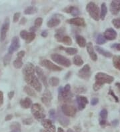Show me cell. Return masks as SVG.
<instances>
[{
  "label": "cell",
  "instance_id": "1",
  "mask_svg": "<svg viewBox=\"0 0 120 132\" xmlns=\"http://www.w3.org/2000/svg\"><path fill=\"white\" fill-rule=\"evenodd\" d=\"M95 79V82L93 85V90L98 91L103 86L104 84H111L114 81V77L105 73L99 72L96 73Z\"/></svg>",
  "mask_w": 120,
  "mask_h": 132
},
{
  "label": "cell",
  "instance_id": "2",
  "mask_svg": "<svg viewBox=\"0 0 120 132\" xmlns=\"http://www.w3.org/2000/svg\"><path fill=\"white\" fill-rule=\"evenodd\" d=\"M24 80L28 85H31L37 92H40L42 90V85L36 76L34 74L24 76Z\"/></svg>",
  "mask_w": 120,
  "mask_h": 132
},
{
  "label": "cell",
  "instance_id": "3",
  "mask_svg": "<svg viewBox=\"0 0 120 132\" xmlns=\"http://www.w3.org/2000/svg\"><path fill=\"white\" fill-rule=\"evenodd\" d=\"M86 11L91 17L95 21H98L100 19V11L98 6L94 2H90L86 5Z\"/></svg>",
  "mask_w": 120,
  "mask_h": 132
},
{
  "label": "cell",
  "instance_id": "4",
  "mask_svg": "<svg viewBox=\"0 0 120 132\" xmlns=\"http://www.w3.org/2000/svg\"><path fill=\"white\" fill-rule=\"evenodd\" d=\"M31 113L34 118L38 121H42L45 118V110L39 103H34L31 106Z\"/></svg>",
  "mask_w": 120,
  "mask_h": 132
},
{
  "label": "cell",
  "instance_id": "5",
  "mask_svg": "<svg viewBox=\"0 0 120 132\" xmlns=\"http://www.w3.org/2000/svg\"><path fill=\"white\" fill-rule=\"evenodd\" d=\"M51 60L55 61L58 64L64 66L66 68H69L71 65V62L70 60L63 55L58 54V53H53L51 55Z\"/></svg>",
  "mask_w": 120,
  "mask_h": 132
},
{
  "label": "cell",
  "instance_id": "6",
  "mask_svg": "<svg viewBox=\"0 0 120 132\" xmlns=\"http://www.w3.org/2000/svg\"><path fill=\"white\" fill-rule=\"evenodd\" d=\"M10 26V19L9 17H6L4 19L3 24L0 29V42H3L5 41L6 38L7 34Z\"/></svg>",
  "mask_w": 120,
  "mask_h": 132
},
{
  "label": "cell",
  "instance_id": "7",
  "mask_svg": "<svg viewBox=\"0 0 120 132\" xmlns=\"http://www.w3.org/2000/svg\"><path fill=\"white\" fill-rule=\"evenodd\" d=\"M63 87H60L58 89V100L61 102H69L71 101L73 95L71 93H65L63 90Z\"/></svg>",
  "mask_w": 120,
  "mask_h": 132
},
{
  "label": "cell",
  "instance_id": "8",
  "mask_svg": "<svg viewBox=\"0 0 120 132\" xmlns=\"http://www.w3.org/2000/svg\"><path fill=\"white\" fill-rule=\"evenodd\" d=\"M40 64L43 66V67H45L47 69H49V70H51V71H61L63 70L62 68H60L59 66L56 65L53 62H51V61H50L49 60H47V59L42 60L40 61Z\"/></svg>",
  "mask_w": 120,
  "mask_h": 132
},
{
  "label": "cell",
  "instance_id": "9",
  "mask_svg": "<svg viewBox=\"0 0 120 132\" xmlns=\"http://www.w3.org/2000/svg\"><path fill=\"white\" fill-rule=\"evenodd\" d=\"M61 111L65 116H68V117H74L77 113V110L73 105L64 104L61 107Z\"/></svg>",
  "mask_w": 120,
  "mask_h": 132
},
{
  "label": "cell",
  "instance_id": "10",
  "mask_svg": "<svg viewBox=\"0 0 120 132\" xmlns=\"http://www.w3.org/2000/svg\"><path fill=\"white\" fill-rule=\"evenodd\" d=\"M20 47V40L18 36H15L12 38L10 47L8 48V53L13 54Z\"/></svg>",
  "mask_w": 120,
  "mask_h": 132
},
{
  "label": "cell",
  "instance_id": "11",
  "mask_svg": "<svg viewBox=\"0 0 120 132\" xmlns=\"http://www.w3.org/2000/svg\"><path fill=\"white\" fill-rule=\"evenodd\" d=\"M78 76L83 79H90L91 76V68L90 66L88 64L85 65L82 69H80L78 72Z\"/></svg>",
  "mask_w": 120,
  "mask_h": 132
},
{
  "label": "cell",
  "instance_id": "12",
  "mask_svg": "<svg viewBox=\"0 0 120 132\" xmlns=\"http://www.w3.org/2000/svg\"><path fill=\"white\" fill-rule=\"evenodd\" d=\"M20 37L25 40L27 44H29L35 39L36 35L34 32H27L26 30H22L20 31Z\"/></svg>",
  "mask_w": 120,
  "mask_h": 132
},
{
  "label": "cell",
  "instance_id": "13",
  "mask_svg": "<svg viewBox=\"0 0 120 132\" xmlns=\"http://www.w3.org/2000/svg\"><path fill=\"white\" fill-rule=\"evenodd\" d=\"M52 99H53V96H52L51 92L49 90H45L43 94L41 100H42V103L45 105V106L50 107L51 105Z\"/></svg>",
  "mask_w": 120,
  "mask_h": 132
},
{
  "label": "cell",
  "instance_id": "14",
  "mask_svg": "<svg viewBox=\"0 0 120 132\" xmlns=\"http://www.w3.org/2000/svg\"><path fill=\"white\" fill-rule=\"evenodd\" d=\"M103 36L106 40L113 41L115 40L117 36V34L116 31L113 28H108L104 31Z\"/></svg>",
  "mask_w": 120,
  "mask_h": 132
},
{
  "label": "cell",
  "instance_id": "15",
  "mask_svg": "<svg viewBox=\"0 0 120 132\" xmlns=\"http://www.w3.org/2000/svg\"><path fill=\"white\" fill-rule=\"evenodd\" d=\"M35 72H36L37 76H38L39 79L40 81H42V82L43 83V84L44 85L45 87H47V77L46 76H45V75L44 74V73H43V69L40 68V67H39V66H37V67H35Z\"/></svg>",
  "mask_w": 120,
  "mask_h": 132
},
{
  "label": "cell",
  "instance_id": "16",
  "mask_svg": "<svg viewBox=\"0 0 120 132\" xmlns=\"http://www.w3.org/2000/svg\"><path fill=\"white\" fill-rule=\"evenodd\" d=\"M76 101H77V105H78V109L80 111L84 110L89 103L86 97L82 96V95H77L76 97Z\"/></svg>",
  "mask_w": 120,
  "mask_h": 132
},
{
  "label": "cell",
  "instance_id": "17",
  "mask_svg": "<svg viewBox=\"0 0 120 132\" xmlns=\"http://www.w3.org/2000/svg\"><path fill=\"white\" fill-rule=\"evenodd\" d=\"M67 22L69 24L74 25L75 26H79V27H85V19L82 18H79V17L68 19Z\"/></svg>",
  "mask_w": 120,
  "mask_h": 132
},
{
  "label": "cell",
  "instance_id": "18",
  "mask_svg": "<svg viewBox=\"0 0 120 132\" xmlns=\"http://www.w3.org/2000/svg\"><path fill=\"white\" fill-rule=\"evenodd\" d=\"M35 68L34 65L32 64L31 63H27L24 67L23 68L22 73L24 76H29V75H32L35 73Z\"/></svg>",
  "mask_w": 120,
  "mask_h": 132
},
{
  "label": "cell",
  "instance_id": "19",
  "mask_svg": "<svg viewBox=\"0 0 120 132\" xmlns=\"http://www.w3.org/2000/svg\"><path fill=\"white\" fill-rule=\"evenodd\" d=\"M110 11L112 15H116L120 12V0H114L111 2Z\"/></svg>",
  "mask_w": 120,
  "mask_h": 132
},
{
  "label": "cell",
  "instance_id": "20",
  "mask_svg": "<svg viewBox=\"0 0 120 132\" xmlns=\"http://www.w3.org/2000/svg\"><path fill=\"white\" fill-rule=\"evenodd\" d=\"M86 47L87 51V53L89 54V55H90L91 60L94 61H97V60H98V56H97V54L95 52V50L93 49V44L91 42H88L86 45Z\"/></svg>",
  "mask_w": 120,
  "mask_h": 132
},
{
  "label": "cell",
  "instance_id": "21",
  "mask_svg": "<svg viewBox=\"0 0 120 132\" xmlns=\"http://www.w3.org/2000/svg\"><path fill=\"white\" fill-rule=\"evenodd\" d=\"M57 118L58 119V121H59L60 123L63 126H67L69 123V119L68 118H67L66 116H64V114L63 113V112L61 111H60L59 110H58V112L57 113Z\"/></svg>",
  "mask_w": 120,
  "mask_h": 132
},
{
  "label": "cell",
  "instance_id": "22",
  "mask_svg": "<svg viewBox=\"0 0 120 132\" xmlns=\"http://www.w3.org/2000/svg\"><path fill=\"white\" fill-rule=\"evenodd\" d=\"M64 11H65V12H66V13H69V14H71V15H73V16L74 17H76V18H77V16L79 15L80 13H81L79 9L76 6L67 7L64 9Z\"/></svg>",
  "mask_w": 120,
  "mask_h": 132
},
{
  "label": "cell",
  "instance_id": "23",
  "mask_svg": "<svg viewBox=\"0 0 120 132\" xmlns=\"http://www.w3.org/2000/svg\"><path fill=\"white\" fill-rule=\"evenodd\" d=\"M107 111L106 109H103L100 111L99 113V124L101 126H105L107 123Z\"/></svg>",
  "mask_w": 120,
  "mask_h": 132
},
{
  "label": "cell",
  "instance_id": "24",
  "mask_svg": "<svg viewBox=\"0 0 120 132\" xmlns=\"http://www.w3.org/2000/svg\"><path fill=\"white\" fill-rule=\"evenodd\" d=\"M61 23V20L58 17H52L51 19L47 21V26L48 28H53L54 27H57Z\"/></svg>",
  "mask_w": 120,
  "mask_h": 132
},
{
  "label": "cell",
  "instance_id": "25",
  "mask_svg": "<svg viewBox=\"0 0 120 132\" xmlns=\"http://www.w3.org/2000/svg\"><path fill=\"white\" fill-rule=\"evenodd\" d=\"M95 49L99 54H101V55H103L104 57H106L107 58H110L113 55H112V53L111 52H108L107 50H104L103 48L102 47H99V46H98V45H96L95 47Z\"/></svg>",
  "mask_w": 120,
  "mask_h": 132
},
{
  "label": "cell",
  "instance_id": "26",
  "mask_svg": "<svg viewBox=\"0 0 120 132\" xmlns=\"http://www.w3.org/2000/svg\"><path fill=\"white\" fill-rule=\"evenodd\" d=\"M20 105L21 108H24V109H28L30 107L32 106V101L29 97H26L23 100H21L20 101Z\"/></svg>",
  "mask_w": 120,
  "mask_h": 132
},
{
  "label": "cell",
  "instance_id": "27",
  "mask_svg": "<svg viewBox=\"0 0 120 132\" xmlns=\"http://www.w3.org/2000/svg\"><path fill=\"white\" fill-rule=\"evenodd\" d=\"M65 31H66V29H65V28L63 27L59 28V29H58V30L56 31L55 34L54 35V37L56 40L59 42H61V39H62V38L64 36V33H65Z\"/></svg>",
  "mask_w": 120,
  "mask_h": 132
},
{
  "label": "cell",
  "instance_id": "28",
  "mask_svg": "<svg viewBox=\"0 0 120 132\" xmlns=\"http://www.w3.org/2000/svg\"><path fill=\"white\" fill-rule=\"evenodd\" d=\"M75 39H76V42H77V44H78V45L80 47H85L86 46V40H85V39L83 36L78 35V36H76Z\"/></svg>",
  "mask_w": 120,
  "mask_h": 132
},
{
  "label": "cell",
  "instance_id": "29",
  "mask_svg": "<svg viewBox=\"0 0 120 132\" xmlns=\"http://www.w3.org/2000/svg\"><path fill=\"white\" fill-rule=\"evenodd\" d=\"M37 12V8L35 6H29L26 7L24 10V14L25 15H34Z\"/></svg>",
  "mask_w": 120,
  "mask_h": 132
},
{
  "label": "cell",
  "instance_id": "30",
  "mask_svg": "<svg viewBox=\"0 0 120 132\" xmlns=\"http://www.w3.org/2000/svg\"><path fill=\"white\" fill-rule=\"evenodd\" d=\"M10 132H21V125L18 122H13L10 125Z\"/></svg>",
  "mask_w": 120,
  "mask_h": 132
},
{
  "label": "cell",
  "instance_id": "31",
  "mask_svg": "<svg viewBox=\"0 0 120 132\" xmlns=\"http://www.w3.org/2000/svg\"><path fill=\"white\" fill-rule=\"evenodd\" d=\"M112 63L115 69L120 71V55H114L113 57Z\"/></svg>",
  "mask_w": 120,
  "mask_h": 132
},
{
  "label": "cell",
  "instance_id": "32",
  "mask_svg": "<svg viewBox=\"0 0 120 132\" xmlns=\"http://www.w3.org/2000/svg\"><path fill=\"white\" fill-rule=\"evenodd\" d=\"M59 48H61V50L63 49L64 51L66 52V53H67L68 55H73L77 54V52H78V50L77 49L74 48V47H67V48H64L63 47H59Z\"/></svg>",
  "mask_w": 120,
  "mask_h": 132
},
{
  "label": "cell",
  "instance_id": "33",
  "mask_svg": "<svg viewBox=\"0 0 120 132\" xmlns=\"http://www.w3.org/2000/svg\"><path fill=\"white\" fill-rule=\"evenodd\" d=\"M107 6H106V3H103L102 4H101V11H100V18H101L102 20H104V19H105V18H106V15H107Z\"/></svg>",
  "mask_w": 120,
  "mask_h": 132
},
{
  "label": "cell",
  "instance_id": "34",
  "mask_svg": "<svg viewBox=\"0 0 120 132\" xmlns=\"http://www.w3.org/2000/svg\"><path fill=\"white\" fill-rule=\"evenodd\" d=\"M23 91L25 92V93H26L27 95H29V96L35 97L37 96V95H36L35 92L34 91V89H33L31 87H29V86H28V85H26V86L24 87Z\"/></svg>",
  "mask_w": 120,
  "mask_h": 132
},
{
  "label": "cell",
  "instance_id": "35",
  "mask_svg": "<svg viewBox=\"0 0 120 132\" xmlns=\"http://www.w3.org/2000/svg\"><path fill=\"white\" fill-rule=\"evenodd\" d=\"M73 63L75 65L82 66L84 63V61L82 60V58L81 57V56H79L78 55H76L73 58Z\"/></svg>",
  "mask_w": 120,
  "mask_h": 132
},
{
  "label": "cell",
  "instance_id": "36",
  "mask_svg": "<svg viewBox=\"0 0 120 132\" xmlns=\"http://www.w3.org/2000/svg\"><path fill=\"white\" fill-rule=\"evenodd\" d=\"M41 123H42V126H43L45 129H48L51 127L53 126V123L52 121L50 119H44L42 121H41Z\"/></svg>",
  "mask_w": 120,
  "mask_h": 132
},
{
  "label": "cell",
  "instance_id": "37",
  "mask_svg": "<svg viewBox=\"0 0 120 132\" xmlns=\"http://www.w3.org/2000/svg\"><path fill=\"white\" fill-rule=\"evenodd\" d=\"M49 84H50L51 86L52 87H56V86H58L59 84V78L56 77H51L48 81Z\"/></svg>",
  "mask_w": 120,
  "mask_h": 132
},
{
  "label": "cell",
  "instance_id": "38",
  "mask_svg": "<svg viewBox=\"0 0 120 132\" xmlns=\"http://www.w3.org/2000/svg\"><path fill=\"white\" fill-rule=\"evenodd\" d=\"M13 65L16 69H20V68H22L23 65L22 59L16 58V60H14V61L13 62Z\"/></svg>",
  "mask_w": 120,
  "mask_h": 132
},
{
  "label": "cell",
  "instance_id": "39",
  "mask_svg": "<svg viewBox=\"0 0 120 132\" xmlns=\"http://www.w3.org/2000/svg\"><path fill=\"white\" fill-rule=\"evenodd\" d=\"M106 39H105L104 36L101 34H98L97 37H96L95 42L96 44H98V45H102V44H104L106 42Z\"/></svg>",
  "mask_w": 120,
  "mask_h": 132
},
{
  "label": "cell",
  "instance_id": "40",
  "mask_svg": "<svg viewBox=\"0 0 120 132\" xmlns=\"http://www.w3.org/2000/svg\"><path fill=\"white\" fill-rule=\"evenodd\" d=\"M61 42H63L66 45H71L72 44V39L69 36H64L61 39Z\"/></svg>",
  "mask_w": 120,
  "mask_h": 132
},
{
  "label": "cell",
  "instance_id": "41",
  "mask_svg": "<svg viewBox=\"0 0 120 132\" xmlns=\"http://www.w3.org/2000/svg\"><path fill=\"white\" fill-rule=\"evenodd\" d=\"M11 57H12V55L10 54V53H7V54H6L4 56V57L3 59V63L4 66H7L10 64V61H11Z\"/></svg>",
  "mask_w": 120,
  "mask_h": 132
},
{
  "label": "cell",
  "instance_id": "42",
  "mask_svg": "<svg viewBox=\"0 0 120 132\" xmlns=\"http://www.w3.org/2000/svg\"><path fill=\"white\" fill-rule=\"evenodd\" d=\"M49 115H50V118H51V121H55L57 119V113H56L55 110L54 109H51L50 110Z\"/></svg>",
  "mask_w": 120,
  "mask_h": 132
},
{
  "label": "cell",
  "instance_id": "43",
  "mask_svg": "<svg viewBox=\"0 0 120 132\" xmlns=\"http://www.w3.org/2000/svg\"><path fill=\"white\" fill-rule=\"evenodd\" d=\"M111 23L116 29H120V18L112 19Z\"/></svg>",
  "mask_w": 120,
  "mask_h": 132
},
{
  "label": "cell",
  "instance_id": "44",
  "mask_svg": "<svg viewBox=\"0 0 120 132\" xmlns=\"http://www.w3.org/2000/svg\"><path fill=\"white\" fill-rule=\"evenodd\" d=\"M43 23V19L42 18H37L34 21V26L38 28Z\"/></svg>",
  "mask_w": 120,
  "mask_h": 132
},
{
  "label": "cell",
  "instance_id": "45",
  "mask_svg": "<svg viewBox=\"0 0 120 132\" xmlns=\"http://www.w3.org/2000/svg\"><path fill=\"white\" fill-rule=\"evenodd\" d=\"M108 94L110 95H111L112 97H113V98L115 100V101L116 103H118V102H119V97L117 96V95H115V93H114V91L112 90L111 89H109V92H108Z\"/></svg>",
  "mask_w": 120,
  "mask_h": 132
},
{
  "label": "cell",
  "instance_id": "46",
  "mask_svg": "<svg viewBox=\"0 0 120 132\" xmlns=\"http://www.w3.org/2000/svg\"><path fill=\"white\" fill-rule=\"evenodd\" d=\"M21 17V13L20 12H16L13 15V21L14 23L18 22L19 21V18Z\"/></svg>",
  "mask_w": 120,
  "mask_h": 132
},
{
  "label": "cell",
  "instance_id": "47",
  "mask_svg": "<svg viewBox=\"0 0 120 132\" xmlns=\"http://www.w3.org/2000/svg\"><path fill=\"white\" fill-rule=\"evenodd\" d=\"M22 122L24 125H31L33 123V119L31 118H26L22 120Z\"/></svg>",
  "mask_w": 120,
  "mask_h": 132
},
{
  "label": "cell",
  "instance_id": "48",
  "mask_svg": "<svg viewBox=\"0 0 120 132\" xmlns=\"http://www.w3.org/2000/svg\"><path fill=\"white\" fill-rule=\"evenodd\" d=\"M75 90L76 91L75 92L79 93V94H82V93H85L87 89L84 87H77L76 88H75Z\"/></svg>",
  "mask_w": 120,
  "mask_h": 132
},
{
  "label": "cell",
  "instance_id": "49",
  "mask_svg": "<svg viewBox=\"0 0 120 132\" xmlns=\"http://www.w3.org/2000/svg\"><path fill=\"white\" fill-rule=\"evenodd\" d=\"M55 131H56L55 126L54 125H53L51 127L48 128V129H43V130L41 131V132H55Z\"/></svg>",
  "mask_w": 120,
  "mask_h": 132
},
{
  "label": "cell",
  "instance_id": "50",
  "mask_svg": "<svg viewBox=\"0 0 120 132\" xmlns=\"http://www.w3.org/2000/svg\"><path fill=\"white\" fill-rule=\"evenodd\" d=\"M63 90L65 93H70L71 92V85L69 84H66L65 87L63 88Z\"/></svg>",
  "mask_w": 120,
  "mask_h": 132
},
{
  "label": "cell",
  "instance_id": "51",
  "mask_svg": "<svg viewBox=\"0 0 120 132\" xmlns=\"http://www.w3.org/2000/svg\"><path fill=\"white\" fill-rule=\"evenodd\" d=\"M26 55V52L25 51L22 50V51H20L17 54V58H19V59H22L24 56Z\"/></svg>",
  "mask_w": 120,
  "mask_h": 132
},
{
  "label": "cell",
  "instance_id": "52",
  "mask_svg": "<svg viewBox=\"0 0 120 132\" xmlns=\"http://www.w3.org/2000/svg\"><path fill=\"white\" fill-rule=\"evenodd\" d=\"M111 47L114 49H116L117 51H120V44L115 43V44H112V45H111Z\"/></svg>",
  "mask_w": 120,
  "mask_h": 132
},
{
  "label": "cell",
  "instance_id": "53",
  "mask_svg": "<svg viewBox=\"0 0 120 132\" xmlns=\"http://www.w3.org/2000/svg\"><path fill=\"white\" fill-rule=\"evenodd\" d=\"M98 102H99V100L98 98H93L91 100V105L94 106V105H96L98 104Z\"/></svg>",
  "mask_w": 120,
  "mask_h": 132
},
{
  "label": "cell",
  "instance_id": "54",
  "mask_svg": "<svg viewBox=\"0 0 120 132\" xmlns=\"http://www.w3.org/2000/svg\"><path fill=\"white\" fill-rule=\"evenodd\" d=\"M3 100H4V97H3V92L0 91V106H1L2 105H3Z\"/></svg>",
  "mask_w": 120,
  "mask_h": 132
},
{
  "label": "cell",
  "instance_id": "55",
  "mask_svg": "<svg viewBox=\"0 0 120 132\" xmlns=\"http://www.w3.org/2000/svg\"><path fill=\"white\" fill-rule=\"evenodd\" d=\"M14 95H15L14 91H11V92H9V93H8V98H9V100H12V98L14 97Z\"/></svg>",
  "mask_w": 120,
  "mask_h": 132
},
{
  "label": "cell",
  "instance_id": "56",
  "mask_svg": "<svg viewBox=\"0 0 120 132\" xmlns=\"http://www.w3.org/2000/svg\"><path fill=\"white\" fill-rule=\"evenodd\" d=\"M26 22H27V19L25 17H23L21 19V20H20V21H19V25L23 26V25L26 24Z\"/></svg>",
  "mask_w": 120,
  "mask_h": 132
},
{
  "label": "cell",
  "instance_id": "57",
  "mask_svg": "<svg viewBox=\"0 0 120 132\" xmlns=\"http://www.w3.org/2000/svg\"><path fill=\"white\" fill-rule=\"evenodd\" d=\"M41 36H42V37L45 38V37H47V36H48V31L47 30L43 31L41 33Z\"/></svg>",
  "mask_w": 120,
  "mask_h": 132
},
{
  "label": "cell",
  "instance_id": "58",
  "mask_svg": "<svg viewBox=\"0 0 120 132\" xmlns=\"http://www.w3.org/2000/svg\"><path fill=\"white\" fill-rule=\"evenodd\" d=\"M12 118H13V116H12V115H11V114L7 115V116L5 117V121H10V120H11Z\"/></svg>",
  "mask_w": 120,
  "mask_h": 132
},
{
  "label": "cell",
  "instance_id": "59",
  "mask_svg": "<svg viewBox=\"0 0 120 132\" xmlns=\"http://www.w3.org/2000/svg\"><path fill=\"white\" fill-rule=\"evenodd\" d=\"M37 28H36V27H35V26H32V27H31L30 28L29 30H30V32L35 33V31L37 30Z\"/></svg>",
  "mask_w": 120,
  "mask_h": 132
},
{
  "label": "cell",
  "instance_id": "60",
  "mask_svg": "<svg viewBox=\"0 0 120 132\" xmlns=\"http://www.w3.org/2000/svg\"><path fill=\"white\" fill-rule=\"evenodd\" d=\"M112 123H113V125H114V126H117V124L119 123V121L117 120V119H115V120H114V121L112 122Z\"/></svg>",
  "mask_w": 120,
  "mask_h": 132
},
{
  "label": "cell",
  "instance_id": "61",
  "mask_svg": "<svg viewBox=\"0 0 120 132\" xmlns=\"http://www.w3.org/2000/svg\"><path fill=\"white\" fill-rule=\"evenodd\" d=\"M115 86L117 87V88L119 89V91L120 92V82H117V83H115Z\"/></svg>",
  "mask_w": 120,
  "mask_h": 132
},
{
  "label": "cell",
  "instance_id": "62",
  "mask_svg": "<svg viewBox=\"0 0 120 132\" xmlns=\"http://www.w3.org/2000/svg\"><path fill=\"white\" fill-rule=\"evenodd\" d=\"M57 132H65L63 131V129L61 128V127H58V131Z\"/></svg>",
  "mask_w": 120,
  "mask_h": 132
},
{
  "label": "cell",
  "instance_id": "63",
  "mask_svg": "<svg viewBox=\"0 0 120 132\" xmlns=\"http://www.w3.org/2000/svg\"><path fill=\"white\" fill-rule=\"evenodd\" d=\"M67 132H75V131H74V130H72V129H68V130H67Z\"/></svg>",
  "mask_w": 120,
  "mask_h": 132
},
{
  "label": "cell",
  "instance_id": "64",
  "mask_svg": "<svg viewBox=\"0 0 120 132\" xmlns=\"http://www.w3.org/2000/svg\"><path fill=\"white\" fill-rule=\"evenodd\" d=\"M119 112H120V110H119Z\"/></svg>",
  "mask_w": 120,
  "mask_h": 132
}]
</instances>
